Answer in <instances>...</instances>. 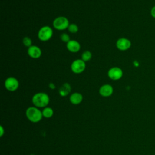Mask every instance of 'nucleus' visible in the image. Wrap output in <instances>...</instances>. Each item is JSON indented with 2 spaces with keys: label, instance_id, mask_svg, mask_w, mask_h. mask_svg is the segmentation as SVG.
Segmentation results:
<instances>
[{
  "label": "nucleus",
  "instance_id": "obj_9",
  "mask_svg": "<svg viewBox=\"0 0 155 155\" xmlns=\"http://www.w3.org/2000/svg\"><path fill=\"white\" fill-rule=\"evenodd\" d=\"M28 55L33 59H38L41 57L42 54V51L41 48L37 45H32L27 49Z\"/></svg>",
  "mask_w": 155,
  "mask_h": 155
},
{
  "label": "nucleus",
  "instance_id": "obj_10",
  "mask_svg": "<svg viewBox=\"0 0 155 155\" xmlns=\"http://www.w3.org/2000/svg\"><path fill=\"white\" fill-rule=\"evenodd\" d=\"M67 48L71 53H77L81 49V44L76 40H70L66 44Z\"/></svg>",
  "mask_w": 155,
  "mask_h": 155
},
{
  "label": "nucleus",
  "instance_id": "obj_8",
  "mask_svg": "<svg viewBox=\"0 0 155 155\" xmlns=\"http://www.w3.org/2000/svg\"><path fill=\"white\" fill-rule=\"evenodd\" d=\"M116 46L120 51H126L131 47V42L130 40L126 38H120L117 40Z\"/></svg>",
  "mask_w": 155,
  "mask_h": 155
},
{
  "label": "nucleus",
  "instance_id": "obj_3",
  "mask_svg": "<svg viewBox=\"0 0 155 155\" xmlns=\"http://www.w3.org/2000/svg\"><path fill=\"white\" fill-rule=\"evenodd\" d=\"M53 35V29L48 25H45L42 27L39 30L38 33V37L40 41L45 42L50 40L52 38Z\"/></svg>",
  "mask_w": 155,
  "mask_h": 155
},
{
  "label": "nucleus",
  "instance_id": "obj_21",
  "mask_svg": "<svg viewBox=\"0 0 155 155\" xmlns=\"http://www.w3.org/2000/svg\"><path fill=\"white\" fill-rule=\"evenodd\" d=\"M1 136H2V134H3V133H4V131H3V128H2V127H1Z\"/></svg>",
  "mask_w": 155,
  "mask_h": 155
},
{
  "label": "nucleus",
  "instance_id": "obj_18",
  "mask_svg": "<svg viewBox=\"0 0 155 155\" xmlns=\"http://www.w3.org/2000/svg\"><path fill=\"white\" fill-rule=\"evenodd\" d=\"M60 38H61V40L64 42H65L66 44L70 41L71 39H70V36L67 34V33H62L61 35V36H60Z\"/></svg>",
  "mask_w": 155,
  "mask_h": 155
},
{
  "label": "nucleus",
  "instance_id": "obj_11",
  "mask_svg": "<svg viewBox=\"0 0 155 155\" xmlns=\"http://www.w3.org/2000/svg\"><path fill=\"white\" fill-rule=\"evenodd\" d=\"M99 92L103 97H109L113 93V88L110 84H104L100 87Z\"/></svg>",
  "mask_w": 155,
  "mask_h": 155
},
{
  "label": "nucleus",
  "instance_id": "obj_20",
  "mask_svg": "<svg viewBox=\"0 0 155 155\" xmlns=\"http://www.w3.org/2000/svg\"><path fill=\"white\" fill-rule=\"evenodd\" d=\"M48 87L50 88L53 90V89H55L56 88V86L54 85V84L52 83V82H50L49 84H48Z\"/></svg>",
  "mask_w": 155,
  "mask_h": 155
},
{
  "label": "nucleus",
  "instance_id": "obj_12",
  "mask_svg": "<svg viewBox=\"0 0 155 155\" xmlns=\"http://www.w3.org/2000/svg\"><path fill=\"white\" fill-rule=\"evenodd\" d=\"M83 99V96L82 95L78 92L73 93V94H71L70 97V101L71 104L74 105H78L79 104Z\"/></svg>",
  "mask_w": 155,
  "mask_h": 155
},
{
  "label": "nucleus",
  "instance_id": "obj_16",
  "mask_svg": "<svg viewBox=\"0 0 155 155\" xmlns=\"http://www.w3.org/2000/svg\"><path fill=\"white\" fill-rule=\"evenodd\" d=\"M68 30L69 32L71 33H76L79 30V27L76 24H70L68 27Z\"/></svg>",
  "mask_w": 155,
  "mask_h": 155
},
{
  "label": "nucleus",
  "instance_id": "obj_5",
  "mask_svg": "<svg viewBox=\"0 0 155 155\" xmlns=\"http://www.w3.org/2000/svg\"><path fill=\"white\" fill-rule=\"evenodd\" d=\"M85 62H84L81 59H78L73 61L70 66L72 72L76 74H79L82 73L85 70Z\"/></svg>",
  "mask_w": 155,
  "mask_h": 155
},
{
  "label": "nucleus",
  "instance_id": "obj_13",
  "mask_svg": "<svg viewBox=\"0 0 155 155\" xmlns=\"http://www.w3.org/2000/svg\"><path fill=\"white\" fill-rule=\"evenodd\" d=\"M71 91V86L68 83L64 84L59 90V93L61 96H66Z\"/></svg>",
  "mask_w": 155,
  "mask_h": 155
},
{
  "label": "nucleus",
  "instance_id": "obj_7",
  "mask_svg": "<svg viewBox=\"0 0 155 155\" xmlns=\"http://www.w3.org/2000/svg\"><path fill=\"white\" fill-rule=\"evenodd\" d=\"M107 74L108 78L111 80L117 81L122 78L123 71L118 67H113L108 70Z\"/></svg>",
  "mask_w": 155,
  "mask_h": 155
},
{
  "label": "nucleus",
  "instance_id": "obj_15",
  "mask_svg": "<svg viewBox=\"0 0 155 155\" xmlns=\"http://www.w3.org/2000/svg\"><path fill=\"white\" fill-rule=\"evenodd\" d=\"M92 58V54L91 51L89 50H85L84 51L82 55H81V59H82L84 62H88Z\"/></svg>",
  "mask_w": 155,
  "mask_h": 155
},
{
  "label": "nucleus",
  "instance_id": "obj_6",
  "mask_svg": "<svg viewBox=\"0 0 155 155\" xmlns=\"http://www.w3.org/2000/svg\"><path fill=\"white\" fill-rule=\"evenodd\" d=\"M19 85L18 80L14 77L7 78L4 82V86L5 88L10 91H16Z\"/></svg>",
  "mask_w": 155,
  "mask_h": 155
},
{
  "label": "nucleus",
  "instance_id": "obj_2",
  "mask_svg": "<svg viewBox=\"0 0 155 155\" xmlns=\"http://www.w3.org/2000/svg\"><path fill=\"white\" fill-rule=\"evenodd\" d=\"M26 116L29 120L34 123L39 122L43 116L42 112L35 107H31L27 109Z\"/></svg>",
  "mask_w": 155,
  "mask_h": 155
},
{
  "label": "nucleus",
  "instance_id": "obj_1",
  "mask_svg": "<svg viewBox=\"0 0 155 155\" xmlns=\"http://www.w3.org/2000/svg\"><path fill=\"white\" fill-rule=\"evenodd\" d=\"M50 102L48 95L45 93L40 92L36 93L32 97V102L36 107H46Z\"/></svg>",
  "mask_w": 155,
  "mask_h": 155
},
{
  "label": "nucleus",
  "instance_id": "obj_17",
  "mask_svg": "<svg viewBox=\"0 0 155 155\" xmlns=\"http://www.w3.org/2000/svg\"><path fill=\"white\" fill-rule=\"evenodd\" d=\"M22 43L25 47L28 48L32 45V41L31 38L28 36H25L22 39Z\"/></svg>",
  "mask_w": 155,
  "mask_h": 155
},
{
  "label": "nucleus",
  "instance_id": "obj_19",
  "mask_svg": "<svg viewBox=\"0 0 155 155\" xmlns=\"http://www.w3.org/2000/svg\"><path fill=\"white\" fill-rule=\"evenodd\" d=\"M150 15L153 18L155 19V5L151 8L150 10Z\"/></svg>",
  "mask_w": 155,
  "mask_h": 155
},
{
  "label": "nucleus",
  "instance_id": "obj_4",
  "mask_svg": "<svg viewBox=\"0 0 155 155\" xmlns=\"http://www.w3.org/2000/svg\"><path fill=\"white\" fill-rule=\"evenodd\" d=\"M69 25V21L65 16H58L53 22V27L58 30H65L68 28Z\"/></svg>",
  "mask_w": 155,
  "mask_h": 155
},
{
  "label": "nucleus",
  "instance_id": "obj_14",
  "mask_svg": "<svg viewBox=\"0 0 155 155\" xmlns=\"http://www.w3.org/2000/svg\"><path fill=\"white\" fill-rule=\"evenodd\" d=\"M42 116L45 118H50L51 117L53 114V110L52 108L50 107H45L42 112Z\"/></svg>",
  "mask_w": 155,
  "mask_h": 155
}]
</instances>
